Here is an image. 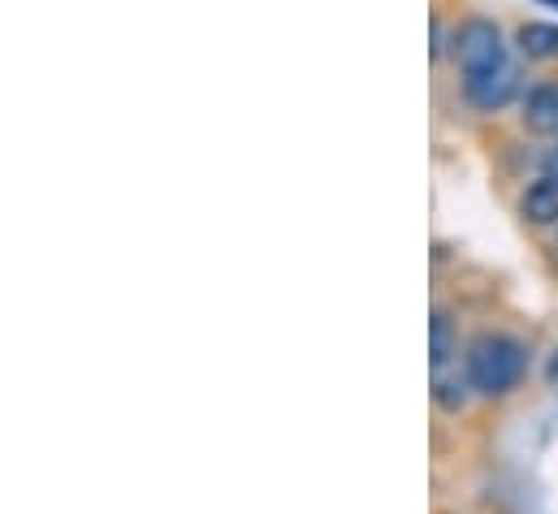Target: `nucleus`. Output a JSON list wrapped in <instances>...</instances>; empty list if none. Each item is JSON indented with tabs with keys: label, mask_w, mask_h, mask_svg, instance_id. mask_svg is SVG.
Listing matches in <instances>:
<instances>
[{
	"label": "nucleus",
	"mask_w": 558,
	"mask_h": 514,
	"mask_svg": "<svg viewBox=\"0 0 558 514\" xmlns=\"http://www.w3.org/2000/svg\"><path fill=\"white\" fill-rule=\"evenodd\" d=\"M537 169H542V178H558V143H555V147H546V151H542Z\"/></svg>",
	"instance_id": "1a4fd4ad"
},
{
	"label": "nucleus",
	"mask_w": 558,
	"mask_h": 514,
	"mask_svg": "<svg viewBox=\"0 0 558 514\" xmlns=\"http://www.w3.org/2000/svg\"><path fill=\"white\" fill-rule=\"evenodd\" d=\"M463 100L476 113H502L507 105L524 100V70H520V61L507 52L502 61L463 74Z\"/></svg>",
	"instance_id": "f03ea898"
},
{
	"label": "nucleus",
	"mask_w": 558,
	"mask_h": 514,
	"mask_svg": "<svg viewBox=\"0 0 558 514\" xmlns=\"http://www.w3.org/2000/svg\"><path fill=\"white\" fill-rule=\"evenodd\" d=\"M520 217L529 225H555L558 221V178H537L520 195Z\"/></svg>",
	"instance_id": "0eeeda50"
},
{
	"label": "nucleus",
	"mask_w": 558,
	"mask_h": 514,
	"mask_svg": "<svg viewBox=\"0 0 558 514\" xmlns=\"http://www.w3.org/2000/svg\"><path fill=\"white\" fill-rule=\"evenodd\" d=\"M463 351H459V325L446 307H433V320H428V372L437 368H450L459 364Z\"/></svg>",
	"instance_id": "423d86ee"
},
{
	"label": "nucleus",
	"mask_w": 558,
	"mask_h": 514,
	"mask_svg": "<svg viewBox=\"0 0 558 514\" xmlns=\"http://www.w3.org/2000/svg\"><path fill=\"white\" fill-rule=\"evenodd\" d=\"M520 122H524L529 134L555 138L558 143V78L537 83V87L524 91V100H520Z\"/></svg>",
	"instance_id": "20e7f679"
},
{
	"label": "nucleus",
	"mask_w": 558,
	"mask_h": 514,
	"mask_svg": "<svg viewBox=\"0 0 558 514\" xmlns=\"http://www.w3.org/2000/svg\"><path fill=\"white\" fill-rule=\"evenodd\" d=\"M515 48L529 61H558V22H520Z\"/></svg>",
	"instance_id": "6e6552de"
},
{
	"label": "nucleus",
	"mask_w": 558,
	"mask_h": 514,
	"mask_svg": "<svg viewBox=\"0 0 558 514\" xmlns=\"http://www.w3.org/2000/svg\"><path fill=\"white\" fill-rule=\"evenodd\" d=\"M463 368H468V381L476 389V397L507 402L511 393H520L524 381H529L533 351H529L524 338H515L507 329H481L463 346Z\"/></svg>",
	"instance_id": "f257e3e1"
},
{
	"label": "nucleus",
	"mask_w": 558,
	"mask_h": 514,
	"mask_svg": "<svg viewBox=\"0 0 558 514\" xmlns=\"http://www.w3.org/2000/svg\"><path fill=\"white\" fill-rule=\"evenodd\" d=\"M450 52H454L459 74H472V70H485V65L502 61V57H507V44H502V30H498L494 17L472 13V17H463V22L454 26Z\"/></svg>",
	"instance_id": "7ed1b4c3"
},
{
	"label": "nucleus",
	"mask_w": 558,
	"mask_h": 514,
	"mask_svg": "<svg viewBox=\"0 0 558 514\" xmlns=\"http://www.w3.org/2000/svg\"><path fill=\"white\" fill-rule=\"evenodd\" d=\"M546 4H555V9H558V0H546Z\"/></svg>",
	"instance_id": "9d476101"
},
{
	"label": "nucleus",
	"mask_w": 558,
	"mask_h": 514,
	"mask_svg": "<svg viewBox=\"0 0 558 514\" xmlns=\"http://www.w3.org/2000/svg\"><path fill=\"white\" fill-rule=\"evenodd\" d=\"M472 397H476V389H472V381H468L463 359L450 364V368H437V372H433V402H437L441 415H463Z\"/></svg>",
	"instance_id": "39448f33"
}]
</instances>
